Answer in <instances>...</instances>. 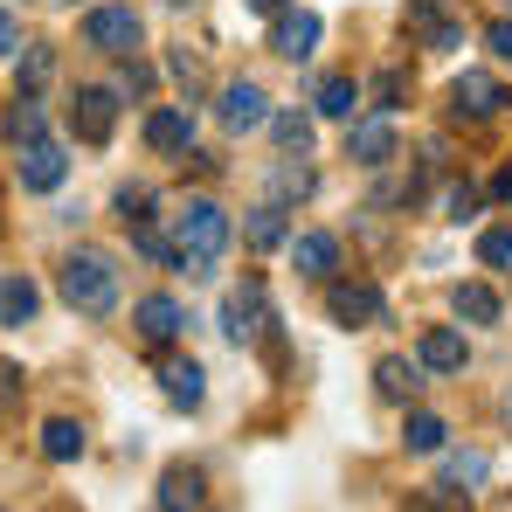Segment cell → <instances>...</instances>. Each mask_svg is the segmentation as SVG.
Instances as JSON below:
<instances>
[{"label": "cell", "instance_id": "60d3db41", "mask_svg": "<svg viewBox=\"0 0 512 512\" xmlns=\"http://www.w3.org/2000/svg\"><path fill=\"white\" fill-rule=\"evenodd\" d=\"M506 429H512V388H506Z\"/></svg>", "mask_w": 512, "mask_h": 512}, {"label": "cell", "instance_id": "44dd1931", "mask_svg": "<svg viewBox=\"0 0 512 512\" xmlns=\"http://www.w3.org/2000/svg\"><path fill=\"white\" fill-rule=\"evenodd\" d=\"M436 457H443V485L450 492H478L492 478V457L485 450H436Z\"/></svg>", "mask_w": 512, "mask_h": 512}, {"label": "cell", "instance_id": "9a60e30c", "mask_svg": "<svg viewBox=\"0 0 512 512\" xmlns=\"http://www.w3.org/2000/svg\"><path fill=\"white\" fill-rule=\"evenodd\" d=\"M291 263H298V277H333L340 270V236H326V229H305V236H291Z\"/></svg>", "mask_w": 512, "mask_h": 512}, {"label": "cell", "instance_id": "484cf974", "mask_svg": "<svg viewBox=\"0 0 512 512\" xmlns=\"http://www.w3.org/2000/svg\"><path fill=\"white\" fill-rule=\"evenodd\" d=\"M443 436H450V429H443V416H429V409H409V423H402V443H409L416 457H436V450H443Z\"/></svg>", "mask_w": 512, "mask_h": 512}, {"label": "cell", "instance_id": "7402d4cb", "mask_svg": "<svg viewBox=\"0 0 512 512\" xmlns=\"http://www.w3.org/2000/svg\"><path fill=\"white\" fill-rule=\"evenodd\" d=\"M374 388H381L388 402H409V395L423 388V367H416V360H402V353H388V360L374 367Z\"/></svg>", "mask_w": 512, "mask_h": 512}, {"label": "cell", "instance_id": "4fadbf2b", "mask_svg": "<svg viewBox=\"0 0 512 512\" xmlns=\"http://www.w3.org/2000/svg\"><path fill=\"white\" fill-rule=\"evenodd\" d=\"M208 506V478L194 464H167L160 471V512H201Z\"/></svg>", "mask_w": 512, "mask_h": 512}, {"label": "cell", "instance_id": "d4e9b609", "mask_svg": "<svg viewBox=\"0 0 512 512\" xmlns=\"http://www.w3.org/2000/svg\"><path fill=\"white\" fill-rule=\"evenodd\" d=\"M353 104H360V84L353 77H326V84L312 90V111L319 118H353Z\"/></svg>", "mask_w": 512, "mask_h": 512}, {"label": "cell", "instance_id": "d6986e66", "mask_svg": "<svg viewBox=\"0 0 512 512\" xmlns=\"http://www.w3.org/2000/svg\"><path fill=\"white\" fill-rule=\"evenodd\" d=\"M243 243H250V250H284V243H291V215H284V201H263V208L243 215Z\"/></svg>", "mask_w": 512, "mask_h": 512}, {"label": "cell", "instance_id": "6da1fadb", "mask_svg": "<svg viewBox=\"0 0 512 512\" xmlns=\"http://www.w3.org/2000/svg\"><path fill=\"white\" fill-rule=\"evenodd\" d=\"M222 250H229V215H222L208 194H194V201L173 215V270L215 277V256Z\"/></svg>", "mask_w": 512, "mask_h": 512}, {"label": "cell", "instance_id": "7c38bea8", "mask_svg": "<svg viewBox=\"0 0 512 512\" xmlns=\"http://www.w3.org/2000/svg\"><path fill=\"white\" fill-rule=\"evenodd\" d=\"M132 326H139V340L167 346V340H180L187 312H180V298H167V291H153V298H139V305H132Z\"/></svg>", "mask_w": 512, "mask_h": 512}, {"label": "cell", "instance_id": "7a4b0ae2", "mask_svg": "<svg viewBox=\"0 0 512 512\" xmlns=\"http://www.w3.org/2000/svg\"><path fill=\"white\" fill-rule=\"evenodd\" d=\"M56 284H63V298H70L84 319H111V312H118V263L104 250H70L63 270H56Z\"/></svg>", "mask_w": 512, "mask_h": 512}, {"label": "cell", "instance_id": "8d00e7d4", "mask_svg": "<svg viewBox=\"0 0 512 512\" xmlns=\"http://www.w3.org/2000/svg\"><path fill=\"white\" fill-rule=\"evenodd\" d=\"M14 49H21V21H14V14H7V7H0V63H7V56H14Z\"/></svg>", "mask_w": 512, "mask_h": 512}, {"label": "cell", "instance_id": "ac0fdd59", "mask_svg": "<svg viewBox=\"0 0 512 512\" xmlns=\"http://www.w3.org/2000/svg\"><path fill=\"white\" fill-rule=\"evenodd\" d=\"M409 35L429 42V49H457V42H464V21H450L436 0H416V7H409Z\"/></svg>", "mask_w": 512, "mask_h": 512}, {"label": "cell", "instance_id": "f1b7e54d", "mask_svg": "<svg viewBox=\"0 0 512 512\" xmlns=\"http://www.w3.org/2000/svg\"><path fill=\"white\" fill-rule=\"evenodd\" d=\"M478 263L485 270H512V229H485L478 236Z\"/></svg>", "mask_w": 512, "mask_h": 512}, {"label": "cell", "instance_id": "836d02e7", "mask_svg": "<svg viewBox=\"0 0 512 512\" xmlns=\"http://www.w3.org/2000/svg\"><path fill=\"white\" fill-rule=\"evenodd\" d=\"M443 215H450V222H464V215H478V187H471V180H457V187L443 194Z\"/></svg>", "mask_w": 512, "mask_h": 512}, {"label": "cell", "instance_id": "603a6c76", "mask_svg": "<svg viewBox=\"0 0 512 512\" xmlns=\"http://www.w3.org/2000/svg\"><path fill=\"white\" fill-rule=\"evenodd\" d=\"M42 312V291L28 277H0V326H28Z\"/></svg>", "mask_w": 512, "mask_h": 512}, {"label": "cell", "instance_id": "74e56055", "mask_svg": "<svg viewBox=\"0 0 512 512\" xmlns=\"http://www.w3.org/2000/svg\"><path fill=\"white\" fill-rule=\"evenodd\" d=\"M153 84V70H146V63H132V70H125V77H118V97H139V90Z\"/></svg>", "mask_w": 512, "mask_h": 512}, {"label": "cell", "instance_id": "d590c367", "mask_svg": "<svg viewBox=\"0 0 512 512\" xmlns=\"http://www.w3.org/2000/svg\"><path fill=\"white\" fill-rule=\"evenodd\" d=\"M485 49H492L499 63H512V21H492V28H485Z\"/></svg>", "mask_w": 512, "mask_h": 512}, {"label": "cell", "instance_id": "b9f144b4", "mask_svg": "<svg viewBox=\"0 0 512 512\" xmlns=\"http://www.w3.org/2000/svg\"><path fill=\"white\" fill-rule=\"evenodd\" d=\"M56 7H77V0H56Z\"/></svg>", "mask_w": 512, "mask_h": 512}, {"label": "cell", "instance_id": "8992f818", "mask_svg": "<svg viewBox=\"0 0 512 512\" xmlns=\"http://www.w3.org/2000/svg\"><path fill=\"white\" fill-rule=\"evenodd\" d=\"M222 333H229V340L236 346H256L263 340V333H270V298H263V284H243V291H229V298H222Z\"/></svg>", "mask_w": 512, "mask_h": 512}, {"label": "cell", "instance_id": "1f68e13d", "mask_svg": "<svg viewBox=\"0 0 512 512\" xmlns=\"http://www.w3.org/2000/svg\"><path fill=\"white\" fill-rule=\"evenodd\" d=\"M402 90H409L402 70H381V77H374V111H395V104H402Z\"/></svg>", "mask_w": 512, "mask_h": 512}, {"label": "cell", "instance_id": "8fae6325", "mask_svg": "<svg viewBox=\"0 0 512 512\" xmlns=\"http://www.w3.org/2000/svg\"><path fill=\"white\" fill-rule=\"evenodd\" d=\"M499 104H512V97H506L499 84H492L485 70H464V77L450 84V111H457V118H471V125H485V118H499Z\"/></svg>", "mask_w": 512, "mask_h": 512}, {"label": "cell", "instance_id": "ab89813d", "mask_svg": "<svg viewBox=\"0 0 512 512\" xmlns=\"http://www.w3.org/2000/svg\"><path fill=\"white\" fill-rule=\"evenodd\" d=\"M243 7H256V14H277V7H291V0H243Z\"/></svg>", "mask_w": 512, "mask_h": 512}, {"label": "cell", "instance_id": "e0dca14e", "mask_svg": "<svg viewBox=\"0 0 512 512\" xmlns=\"http://www.w3.org/2000/svg\"><path fill=\"white\" fill-rule=\"evenodd\" d=\"M160 395H167L173 409H201V402H208L201 360H167V367H160Z\"/></svg>", "mask_w": 512, "mask_h": 512}, {"label": "cell", "instance_id": "9c48e42d", "mask_svg": "<svg viewBox=\"0 0 512 512\" xmlns=\"http://www.w3.org/2000/svg\"><path fill=\"white\" fill-rule=\"evenodd\" d=\"M70 125H77V139L104 146V139H111V125H118V90L84 84V90H77V104H70Z\"/></svg>", "mask_w": 512, "mask_h": 512}, {"label": "cell", "instance_id": "f546056e", "mask_svg": "<svg viewBox=\"0 0 512 512\" xmlns=\"http://www.w3.org/2000/svg\"><path fill=\"white\" fill-rule=\"evenodd\" d=\"M49 70H56V56H49V49H28V56H21V90L35 97V90L49 84Z\"/></svg>", "mask_w": 512, "mask_h": 512}, {"label": "cell", "instance_id": "ffe728a7", "mask_svg": "<svg viewBox=\"0 0 512 512\" xmlns=\"http://www.w3.org/2000/svg\"><path fill=\"white\" fill-rule=\"evenodd\" d=\"M450 312H457L464 326H499V312H506V305H499V291H492V284H457V291H450Z\"/></svg>", "mask_w": 512, "mask_h": 512}, {"label": "cell", "instance_id": "30bf717a", "mask_svg": "<svg viewBox=\"0 0 512 512\" xmlns=\"http://www.w3.org/2000/svg\"><path fill=\"white\" fill-rule=\"evenodd\" d=\"M215 118H222L229 132H256V125L270 118V97H263V84L236 77V84H222V97H215Z\"/></svg>", "mask_w": 512, "mask_h": 512}, {"label": "cell", "instance_id": "5bb4252c", "mask_svg": "<svg viewBox=\"0 0 512 512\" xmlns=\"http://www.w3.org/2000/svg\"><path fill=\"white\" fill-rule=\"evenodd\" d=\"M146 146H153V153H187V146H194V111H187V104H160V111L146 118Z\"/></svg>", "mask_w": 512, "mask_h": 512}, {"label": "cell", "instance_id": "4316f807", "mask_svg": "<svg viewBox=\"0 0 512 512\" xmlns=\"http://www.w3.org/2000/svg\"><path fill=\"white\" fill-rule=\"evenodd\" d=\"M0 132H7L14 146H21V139H42V104H35V97L21 90V97L7 104V118H0Z\"/></svg>", "mask_w": 512, "mask_h": 512}, {"label": "cell", "instance_id": "f35d334b", "mask_svg": "<svg viewBox=\"0 0 512 512\" xmlns=\"http://www.w3.org/2000/svg\"><path fill=\"white\" fill-rule=\"evenodd\" d=\"M492 194H499V201H512V167L499 173V180H492Z\"/></svg>", "mask_w": 512, "mask_h": 512}, {"label": "cell", "instance_id": "d6a6232c", "mask_svg": "<svg viewBox=\"0 0 512 512\" xmlns=\"http://www.w3.org/2000/svg\"><path fill=\"white\" fill-rule=\"evenodd\" d=\"M146 208H153V187H125V194H118V215H125V229H132V222H153Z\"/></svg>", "mask_w": 512, "mask_h": 512}, {"label": "cell", "instance_id": "3957f363", "mask_svg": "<svg viewBox=\"0 0 512 512\" xmlns=\"http://www.w3.org/2000/svg\"><path fill=\"white\" fill-rule=\"evenodd\" d=\"M63 173H70V153H63L49 132L14 146V180H21L28 194H56V187H63Z\"/></svg>", "mask_w": 512, "mask_h": 512}, {"label": "cell", "instance_id": "2e32d148", "mask_svg": "<svg viewBox=\"0 0 512 512\" xmlns=\"http://www.w3.org/2000/svg\"><path fill=\"white\" fill-rule=\"evenodd\" d=\"M464 333H450V326H429L423 340H416V367H429V374H464Z\"/></svg>", "mask_w": 512, "mask_h": 512}, {"label": "cell", "instance_id": "e575fe53", "mask_svg": "<svg viewBox=\"0 0 512 512\" xmlns=\"http://www.w3.org/2000/svg\"><path fill=\"white\" fill-rule=\"evenodd\" d=\"M14 409H21V367H14V360H0V423H7Z\"/></svg>", "mask_w": 512, "mask_h": 512}, {"label": "cell", "instance_id": "5b68a950", "mask_svg": "<svg viewBox=\"0 0 512 512\" xmlns=\"http://www.w3.org/2000/svg\"><path fill=\"white\" fill-rule=\"evenodd\" d=\"M326 312H333V326H374L381 312H388V298H381V284H367V277H326Z\"/></svg>", "mask_w": 512, "mask_h": 512}, {"label": "cell", "instance_id": "ba28073f", "mask_svg": "<svg viewBox=\"0 0 512 512\" xmlns=\"http://www.w3.org/2000/svg\"><path fill=\"white\" fill-rule=\"evenodd\" d=\"M346 160H353V167H388V160H395V125H388V111H381V118H346Z\"/></svg>", "mask_w": 512, "mask_h": 512}, {"label": "cell", "instance_id": "277c9868", "mask_svg": "<svg viewBox=\"0 0 512 512\" xmlns=\"http://www.w3.org/2000/svg\"><path fill=\"white\" fill-rule=\"evenodd\" d=\"M139 14L132 7H90L84 14V49H97V56H132L139 49Z\"/></svg>", "mask_w": 512, "mask_h": 512}, {"label": "cell", "instance_id": "4dcf8cb0", "mask_svg": "<svg viewBox=\"0 0 512 512\" xmlns=\"http://www.w3.org/2000/svg\"><path fill=\"white\" fill-rule=\"evenodd\" d=\"M312 187H319V173H312V167H277V194H284V201H305Z\"/></svg>", "mask_w": 512, "mask_h": 512}, {"label": "cell", "instance_id": "83f0119b", "mask_svg": "<svg viewBox=\"0 0 512 512\" xmlns=\"http://www.w3.org/2000/svg\"><path fill=\"white\" fill-rule=\"evenodd\" d=\"M270 132H277V146H284V153H305V146H312V118H305V111H277V118H270Z\"/></svg>", "mask_w": 512, "mask_h": 512}, {"label": "cell", "instance_id": "cb8c5ba5", "mask_svg": "<svg viewBox=\"0 0 512 512\" xmlns=\"http://www.w3.org/2000/svg\"><path fill=\"white\" fill-rule=\"evenodd\" d=\"M42 457H49V464H70V457H84V423H70V416H49V423H42Z\"/></svg>", "mask_w": 512, "mask_h": 512}, {"label": "cell", "instance_id": "52a82bcc", "mask_svg": "<svg viewBox=\"0 0 512 512\" xmlns=\"http://www.w3.org/2000/svg\"><path fill=\"white\" fill-rule=\"evenodd\" d=\"M319 35H326V21H319L312 7H277V14H270V49H277L284 63H305V56L319 49Z\"/></svg>", "mask_w": 512, "mask_h": 512}]
</instances>
